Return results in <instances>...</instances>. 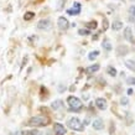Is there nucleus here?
Masks as SVG:
<instances>
[{
    "mask_svg": "<svg viewBox=\"0 0 135 135\" xmlns=\"http://www.w3.org/2000/svg\"><path fill=\"white\" fill-rule=\"evenodd\" d=\"M27 124L31 127H46L47 124H50V118L44 115H37V117H32Z\"/></svg>",
    "mask_w": 135,
    "mask_h": 135,
    "instance_id": "nucleus-1",
    "label": "nucleus"
},
{
    "mask_svg": "<svg viewBox=\"0 0 135 135\" xmlns=\"http://www.w3.org/2000/svg\"><path fill=\"white\" fill-rule=\"evenodd\" d=\"M67 102H68V104H70L71 110H74V112L81 110V108H82V102H81L78 98H76V97H73V95H71V97H68Z\"/></svg>",
    "mask_w": 135,
    "mask_h": 135,
    "instance_id": "nucleus-2",
    "label": "nucleus"
},
{
    "mask_svg": "<svg viewBox=\"0 0 135 135\" xmlns=\"http://www.w3.org/2000/svg\"><path fill=\"white\" fill-rule=\"evenodd\" d=\"M67 124H68V127H70L72 130H77V131L83 130V125H82V123L79 122L78 118H71Z\"/></svg>",
    "mask_w": 135,
    "mask_h": 135,
    "instance_id": "nucleus-3",
    "label": "nucleus"
},
{
    "mask_svg": "<svg viewBox=\"0 0 135 135\" xmlns=\"http://www.w3.org/2000/svg\"><path fill=\"white\" fill-rule=\"evenodd\" d=\"M50 27H51V21L47 20V19H42L37 24V29H40V30H47Z\"/></svg>",
    "mask_w": 135,
    "mask_h": 135,
    "instance_id": "nucleus-4",
    "label": "nucleus"
},
{
    "mask_svg": "<svg viewBox=\"0 0 135 135\" xmlns=\"http://www.w3.org/2000/svg\"><path fill=\"white\" fill-rule=\"evenodd\" d=\"M53 129H55V134H56V135H65L66 134V128L63 127L62 124L55 123Z\"/></svg>",
    "mask_w": 135,
    "mask_h": 135,
    "instance_id": "nucleus-5",
    "label": "nucleus"
},
{
    "mask_svg": "<svg viewBox=\"0 0 135 135\" xmlns=\"http://www.w3.org/2000/svg\"><path fill=\"white\" fill-rule=\"evenodd\" d=\"M68 26H70V22H68V20L66 19V17L61 16L60 19H58V27L61 30H67L68 29Z\"/></svg>",
    "mask_w": 135,
    "mask_h": 135,
    "instance_id": "nucleus-6",
    "label": "nucleus"
},
{
    "mask_svg": "<svg viewBox=\"0 0 135 135\" xmlns=\"http://www.w3.org/2000/svg\"><path fill=\"white\" fill-rule=\"evenodd\" d=\"M67 12H68L70 15H78V14L81 12V4H79V3H74V4H73V9L67 10Z\"/></svg>",
    "mask_w": 135,
    "mask_h": 135,
    "instance_id": "nucleus-7",
    "label": "nucleus"
},
{
    "mask_svg": "<svg viewBox=\"0 0 135 135\" xmlns=\"http://www.w3.org/2000/svg\"><path fill=\"white\" fill-rule=\"evenodd\" d=\"M124 37L127 38L129 42H133L134 41V38H133V32H131V29L130 27H127V29L124 30Z\"/></svg>",
    "mask_w": 135,
    "mask_h": 135,
    "instance_id": "nucleus-8",
    "label": "nucleus"
},
{
    "mask_svg": "<svg viewBox=\"0 0 135 135\" xmlns=\"http://www.w3.org/2000/svg\"><path fill=\"white\" fill-rule=\"evenodd\" d=\"M95 104H97V107H98L99 109H102V110L107 109V102L103 98H98V99H97V100H95Z\"/></svg>",
    "mask_w": 135,
    "mask_h": 135,
    "instance_id": "nucleus-9",
    "label": "nucleus"
},
{
    "mask_svg": "<svg viewBox=\"0 0 135 135\" xmlns=\"http://www.w3.org/2000/svg\"><path fill=\"white\" fill-rule=\"evenodd\" d=\"M93 128L94 129H97V130H102L103 128H104V124H103L102 119H95L94 123H93Z\"/></svg>",
    "mask_w": 135,
    "mask_h": 135,
    "instance_id": "nucleus-10",
    "label": "nucleus"
},
{
    "mask_svg": "<svg viewBox=\"0 0 135 135\" xmlns=\"http://www.w3.org/2000/svg\"><path fill=\"white\" fill-rule=\"evenodd\" d=\"M98 70H99V65H93V66H90V67H87L86 73L92 74V73H94V72H97Z\"/></svg>",
    "mask_w": 135,
    "mask_h": 135,
    "instance_id": "nucleus-11",
    "label": "nucleus"
},
{
    "mask_svg": "<svg viewBox=\"0 0 135 135\" xmlns=\"http://www.w3.org/2000/svg\"><path fill=\"white\" fill-rule=\"evenodd\" d=\"M123 27V22L122 21H114L113 24H112V29L114 30V31H118Z\"/></svg>",
    "mask_w": 135,
    "mask_h": 135,
    "instance_id": "nucleus-12",
    "label": "nucleus"
},
{
    "mask_svg": "<svg viewBox=\"0 0 135 135\" xmlns=\"http://www.w3.org/2000/svg\"><path fill=\"white\" fill-rule=\"evenodd\" d=\"M52 108L55 109V110H57V109H60V108H62V100H55V102L52 103Z\"/></svg>",
    "mask_w": 135,
    "mask_h": 135,
    "instance_id": "nucleus-13",
    "label": "nucleus"
},
{
    "mask_svg": "<svg viewBox=\"0 0 135 135\" xmlns=\"http://www.w3.org/2000/svg\"><path fill=\"white\" fill-rule=\"evenodd\" d=\"M125 66H127L129 70H131V71H134L135 72V61H130V60H129V61L125 62Z\"/></svg>",
    "mask_w": 135,
    "mask_h": 135,
    "instance_id": "nucleus-14",
    "label": "nucleus"
},
{
    "mask_svg": "<svg viewBox=\"0 0 135 135\" xmlns=\"http://www.w3.org/2000/svg\"><path fill=\"white\" fill-rule=\"evenodd\" d=\"M125 53H128V47H125V46H119L118 55H125Z\"/></svg>",
    "mask_w": 135,
    "mask_h": 135,
    "instance_id": "nucleus-15",
    "label": "nucleus"
},
{
    "mask_svg": "<svg viewBox=\"0 0 135 135\" xmlns=\"http://www.w3.org/2000/svg\"><path fill=\"white\" fill-rule=\"evenodd\" d=\"M33 16H35V14L31 12V11H29V12H26V14L24 15V19L26 21H29V20H31V19H33Z\"/></svg>",
    "mask_w": 135,
    "mask_h": 135,
    "instance_id": "nucleus-16",
    "label": "nucleus"
},
{
    "mask_svg": "<svg viewBox=\"0 0 135 135\" xmlns=\"http://www.w3.org/2000/svg\"><path fill=\"white\" fill-rule=\"evenodd\" d=\"M99 55V51H92V52L89 53V56H88V58H89L90 61H93L94 58H97V56Z\"/></svg>",
    "mask_w": 135,
    "mask_h": 135,
    "instance_id": "nucleus-17",
    "label": "nucleus"
},
{
    "mask_svg": "<svg viewBox=\"0 0 135 135\" xmlns=\"http://www.w3.org/2000/svg\"><path fill=\"white\" fill-rule=\"evenodd\" d=\"M103 47L107 50V51H110L112 50V45H110V42L108 41V40H105V41L103 42Z\"/></svg>",
    "mask_w": 135,
    "mask_h": 135,
    "instance_id": "nucleus-18",
    "label": "nucleus"
},
{
    "mask_svg": "<svg viewBox=\"0 0 135 135\" xmlns=\"http://www.w3.org/2000/svg\"><path fill=\"white\" fill-rule=\"evenodd\" d=\"M108 73L110 74V76H113V77H115V76H117V70L110 66V67H108Z\"/></svg>",
    "mask_w": 135,
    "mask_h": 135,
    "instance_id": "nucleus-19",
    "label": "nucleus"
},
{
    "mask_svg": "<svg viewBox=\"0 0 135 135\" xmlns=\"http://www.w3.org/2000/svg\"><path fill=\"white\" fill-rule=\"evenodd\" d=\"M86 26L88 29H95V27H97V21H90V22H88Z\"/></svg>",
    "mask_w": 135,
    "mask_h": 135,
    "instance_id": "nucleus-20",
    "label": "nucleus"
},
{
    "mask_svg": "<svg viewBox=\"0 0 135 135\" xmlns=\"http://www.w3.org/2000/svg\"><path fill=\"white\" fill-rule=\"evenodd\" d=\"M129 14L131 15L130 17H134V19H135V5H133V6H130V8H129Z\"/></svg>",
    "mask_w": 135,
    "mask_h": 135,
    "instance_id": "nucleus-21",
    "label": "nucleus"
},
{
    "mask_svg": "<svg viewBox=\"0 0 135 135\" xmlns=\"http://www.w3.org/2000/svg\"><path fill=\"white\" fill-rule=\"evenodd\" d=\"M78 33H79V35H89V30L88 29H81V30H78Z\"/></svg>",
    "mask_w": 135,
    "mask_h": 135,
    "instance_id": "nucleus-22",
    "label": "nucleus"
},
{
    "mask_svg": "<svg viewBox=\"0 0 135 135\" xmlns=\"http://www.w3.org/2000/svg\"><path fill=\"white\" fill-rule=\"evenodd\" d=\"M127 82H128V84H131V86L134 84V86H135V77H130V78H128V79H127Z\"/></svg>",
    "mask_w": 135,
    "mask_h": 135,
    "instance_id": "nucleus-23",
    "label": "nucleus"
},
{
    "mask_svg": "<svg viewBox=\"0 0 135 135\" xmlns=\"http://www.w3.org/2000/svg\"><path fill=\"white\" fill-rule=\"evenodd\" d=\"M120 103H122V104H123V105H127L128 103H129V99H128L127 97H123V98L120 99Z\"/></svg>",
    "mask_w": 135,
    "mask_h": 135,
    "instance_id": "nucleus-24",
    "label": "nucleus"
},
{
    "mask_svg": "<svg viewBox=\"0 0 135 135\" xmlns=\"http://www.w3.org/2000/svg\"><path fill=\"white\" fill-rule=\"evenodd\" d=\"M107 29H108V20H107V19H104V20H103V30L105 31Z\"/></svg>",
    "mask_w": 135,
    "mask_h": 135,
    "instance_id": "nucleus-25",
    "label": "nucleus"
},
{
    "mask_svg": "<svg viewBox=\"0 0 135 135\" xmlns=\"http://www.w3.org/2000/svg\"><path fill=\"white\" fill-rule=\"evenodd\" d=\"M29 135H41V133H38L37 130H32L29 133Z\"/></svg>",
    "mask_w": 135,
    "mask_h": 135,
    "instance_id": "nucleus-26",
    "label": "nucleus"
},
{
    "mask_svg": "<svg viewBox=\"0 0 135 135\" xmlns=\"http://www.w3.org/2000/svg\"><path fill=\"white\" fill-rule=\"evenodd\" d=\"M128 94H133V89H129V90H128Z\"/></svg>",
    "mask_w": 135,
    "mask_h": 135,
    "instance_id": "nucleus-27",
    "label": "nucleus"
}]
</instances>
